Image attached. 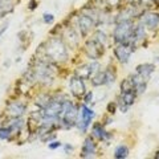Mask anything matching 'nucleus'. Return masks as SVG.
<instances>
[{
    "label": "nucleus",
    "mask_w": 159,
    "mask_h": 159,
    "mask_svg": "<svg viewBox=\"0 0 159 159\" xmlns=\"http://www.w3.org/2000/svg\"><path fill=\"white\" fill-rule=\"evenodd\" d=\"M44 52V58L52 62H62L68 58V45L60 37H51L41 45ZM39 58V60H44Z\"/></svg>",
    "instance_id": "nucleus-1"
},
{
    "label": "nucleus",
    "mask_w": 159,
    "mask_h": 159,
    "mask_svg": "<svg viewBox=\"0 0 159 159\" xmlns=\"http://www.w3.org/2000/svg\"><path fill=\"white\" fill-rule=\"evenodd\" d=\"M78 121V109L70 101H64L62 102V110L60 117L57 118L58 126L64 129H72L73 126L77 125Z\"/></svg>",
    "instance_id": "nucleus-2"
},
{
    "label": "nucleus",
    "mask_w": 159,
    "mask_h": 159,
    "mask_svg": "<svg viewBox=\"0 0 159 159\" xmlns=\"http://www.w3.org/2000/svg\"><path fill=\"white\" fill-rule=\"evenodd\" d=\"M133 33H134V25L131 20H125V21H119L117 27L114 28L113 37L114 41L121 44V43H129L131 44L133 41Z\"/></svg>",
    "instance_id": "nucleus-3"
},
{
    "label": "nucleus",
    "mask_w": 159,
    "mask_h": 159,
    "mask_svg": "<svg viewBox=\"0 0 159 159\" xmlns=\"http://www.w3.org/2000/svg\"><path fill=\"white\" fill-rule=\"evenodd\" d=\"M134 51V45L129 43H121L114 48V56L118 60L119 62L122 64H127L129 60H130V56Z\"/></svg>",
    "instance_id": "nucleus-4"
},
{
    "label": "nucleus",
    "mask_w": 159,
    "mask_h": 159,
    "mask_svg": "<svg viewBox=\"0 0 159 159\" xmlns=\"http://www.w3.org/2000/svg\"><path fill=\"white\" fill-rule=\"evenodd\" d=\"M103 47L105 45H102L97 40L92 39V40H89V41H86V44H85V53L88 54L89 58L98 60L103 54V52H105V48Z\"/></svg>",
    "instance_id": "nucleus-5"
},
{
    "label": "nucleus",
    "mask_w": 159,
    "mask_h": 159,
    "mask_svg": "<svg viewBox=\"0 0 159 159\" xmlns=\"http://www.w3.org/2000/svg\"><path fill=\"white\" fill-rule=\"evenodd\" d=\"M94 118V111L89 109L86 105H82L81 114H80V121H77V126L82 133H86L89 125H90L92 119Z\"/></svg>",
    "instance_id": "nucleus-6"
},
{
    "label": "nucleus",
    "mask_w": 159,
    "mask_h": 159,
    "mask_svg": "<svg viewBox=\"0 0 159 159\" xmlns=\"http://www.w3.org/2000/svg\"><path fill=\"white\" fill-rule=\"evenodd\" d=\"M96 25L94 21L88 16L86 13H81L77 16V27H78V31H80V34L81 36H88L89 32L93 29V27Z\"/></svg>",
    "instance_id": "nucleus-7"
},
{
    "label": "nucleus",
    "mask_w": 159,
    "mask_h": 159,
    "mask_svg": "<svg viewBox=\"0 0 159 159\" xmlns=\"http://www.w3.org/2000/svg\"><path fill=\"white\" fill-rule=\"evenodd\" d=\"M90 80H92V84L94 86H101V85H106V84H113L114 81H116V73L111 74V70L98 72L96 76H93Z\"/></svg>",
    "instance_id": "nucleus-8"
},
{
    "label": "nucleus",
    "mask_w": 159,
    "mask_h": 159,
    "mask_svg": "<svg viewBox=\"0 0 159 159\" xmlns=\"http://www.w3.org/2000/svg\"><path fill=\"white\" fill-rule=\"evenodd\" d=\"M99 65L97 62H92V64H84V65L78 66L76 69V76L82 78V80H89L93 77V74L97 72V68Z\"/></svg>",
    "instance_id": "nucleus-9"
},
{
    "label": "nucleus",
    "mask_w": 159,
    "mask_h": 159,
    "mask_svg": "<svg viewBox=\"0 0 159 159\" xmlns=\"http://www.w3.org/2000/svg\"><path fill=\"white\" fill-rule=\"evenodd\" d=\"M69 89H70V93L73 94V96H76V97H82L84 94L86 93L84 80L77 77V76H74V77L70 78V81H69Z\"/></svg>",
    "instance_id": "nucleus-10"
},
{
    "label": "nucleus",
    "mask_w": 159,
    "mask_h": 159,
    "mask_svg": "<svg viewBox=\"0 0 159 159\" xmlns=\"http://www.w3.org/2000/svg\"><path fill=\"white\" fill-rule=\"evenodd\" d=\"M62 40L65 41L66 45L72 47V48H76L80 43V36L78 33L76 32V29L72 28V27H66L62 32Z\"/></svg>",
    "instance_id": "nucleus-11"
},
{
    "label": "nucleus",
    "mask_w": 159,
    "mask_h": 159,
    "mask_svg": "<svg viewBox=\"0 0 159 159\" xmlns=\"http://www.w3.org/2000/svg\"><path fill=\"white\" fill-rule=\"evenodd\" d=\"M25 109H27V106L20 101H12L7 105L6 110H7V114L11 118H16V117H21L23 114L25 113Z\"/></svg>",
    "instance_id": "nucleus-12"
},
{
    "label": "nucleus",
    "mask_w": 159,
    "mask_h": 159,
    "mask_svg": "<svg viewBox=\"0 0 159 159\" xmlns=\"http://www.w3.org/2000/svg\"><path fill=\"white\" fill-rule=\"evenodd\" d=\"M43 110H44L45 117L57 119L60 117V114H61V110H62V102H60L58 99H52V102L49 103L45 109H43Z\"/></svg>",
    "instance_id": "nucleus-13"
},
{
    "label": "nucleus",
    "mask_w": 159,
    "mask_h": 159,
    "mask_svg": "<svg viewBox=\"0 0 159 159\" xmlns=\"http://www.w3.org/2000/svg\"><path fill=\"white\" fill-rule=\"evenodd\" d=\"M96 152H97V146H96V143H94V141L90 137L86 138L82 145L81 154H80L81 158H93L96 155Z\"/></svg>",
    "instance_id": "nucleus-14"
},
{
    "label": "nucleus",
    "mask_w": 159,
    "mask_h": 159,
    "mask_svg": "<svg viewBox=\"0 0 159 159\" xmlns=\"http://www.w3.org/2000/svg\"><path fill=\"white\" fill-rule=\"evenodd\" d=\"M143 25L147 27L148 29H155L159 25V13L157 12H148L142 19Z\"/></svg>",
    "instance_id": "nucleus-15"
},
{
    "label": "nucleus",
    "mask_w": 159,
    "mask_h": 159,
    "mask_svg": "<svg viewBox=\"0 0 159 159\" xmlns=\"http://www.w3.org/2000/svg\"><path fill=\"white\" fill-rule=\"evenodd\" d=\"M154 70H155V66L150 62L141 64V65L137 66V74H139V76H141L142 78H145V80L150 78V76L154 73Z\"/></svg>",
    "instance_id": "nucleus-16"
},
{
    "label": "nucleus",
    "mask_w": 159,
    "mask_h": 159,
    "mask_svg": "<svg viewBox=\"0 0 159 159\" xmlns=\"http://www.w3.org/2000/svg\"><path fill=\"white\" fill-rule=\"evenodd\" d=\"M92 133H93L94 137L99 139V141H107V139L111 137V134L107 133L105 129H103V125H101V123H96L92 129Z\"/></svg>",
    "instance_id": "nucleus-17"
},
{
    "label": "nucleus",
    "mask_w": 159,
    "mask_h": 159,
    "mask_svg": "<svg viewBox=\"0 0 159 159\" xmlns=\"http://www.w3.org/2000/svg\"><path fill=\"white\" fill-rule=\"evenodd\" d=\"M15 0H0V17H4L6 15L13 11Z\"/></svg>",
    "instance_id": "nucleus-18"
},
{
    "label": "nucleus",
    "mask_w": 159,
    "mask_h": 159,
    "mask_svg": "<svg viewBox=\"0 0 159 159\" xmlns=\"http://www.w3.org/2000/svg\"><path fill=\"white\" fill-rule=\"evenodd\" d=\"M52 97L49 96V94H47V93H41V94H39V96L36 97V105L39 106V107H41V109H45L49 103L52 102Z\"/></svg>",
    "instance_id": "nucleus-19"
},
{
    "label": "nucleus",
    "mask_w": 159,
    "mask_h": 159,
    "mask_svg": "<svg viewBox=\"0 0 159 159\" xmlns=\"http://www.w3.org/2000/svg\"><path fill=\"white\" fill-rule=\"evenodd\" d=\"M145 39V27H143V24H139V25L134 27V33H133V41L131 44H137L138 41H141V40Z\"/></svg>",
    "instance_id": "nucleus-20"
},
{
    "label": "nucleus",
    "mask_w": 159,
    "mask_h": 159,
    "mask_svg": "<svg viewBox=\"0 0 159 159\" xmlns=\"http://www.w3.org/2000/svg\"><path fill=\"white\" fill-rule=\"evenodd\" d=\"M24 126V121L21 119V117H16V118H12V121L9 122L8 127L12 130L13 134H17L20 130H21V127Z\"/></svg>",
    "instance_id": "nucleus-21"
},
{
    "label": "nucleus",
    "mask_w": 159,
    "mask_h": 159,
    "mask_svg": "<svg viewBox=\"0 0 159 159\" xmlns=\"http://www.w3.org/2000/svg\"><path fill=\"white\" fill-rule=\"evenodd\" d=\"M129 157V147L125 145H119L116 150H114V158L117 159H125Z\"/></svg>",
    "instance_id": "nucleus-22"
},
{
    "label": "nucleus",
    "mask_w": 159,
    "mask_h": 159,
    "mask_svg": "<svg viewBox=\"0 0 159 159\" xmlns=\"http://www.w3.org/2000/svg\"><path fill=\"white\" fill-rule=\"evenodd\" d=\"M134 89V84H133V80L131 77H129V78H125L122 81L121 84V93L123 92H129V90H133Z\"/></svg>",
    "instance_id": "nucleus-23"
},
{
    "label": "nucleus",
    "mask_w": 159,
    "mask_h": 159,
    "mask_svg": "<svg viewBox=\"0 0 159 159\" xmlns=\"http://www.w3.org/2000/svg\"><path fill=\"white\" fill-rule=\"evenodd\" d=\"M12 134H13L12 130H11V129H9L8 126L0 127V139H3V141H9Z\"/></svg>",
    "instance_id": "nucleus-24"
},
{
    "label": "nucleus",
    "mask_w": 159,
    "mask_h": 159,
    "mask_svg": "<svg viewBox=\"0 0 159 159\" xmlns=\"http://www.w3.org/2000/svg\"><path fill=\"white\" fill-rule=\"evenodd\" d=\"M94 40H97L98 43H101L102 45H105L106 41H107V36H106V33L105 32H102V31H97L96 33H94Z\"/></svg>",
    "instance_id": "nucleus-25"
},
{
    "label": "nucleus",
    "mask_w": 159,
    "mask_h": 159,
    "mask_svg": "<svg viewBox=\"0 0 159 159\" xmlns=\"http://www.w3.org/2000/svg\"><path fill=\"white\" fill-rule=\"evenodd\" d=\"M43 19H44V23H47V24H52L54 21V16L52 13H44Z\"/></svg>",
    "instance_id": "nucleus-26"
},
{
    "label": "nucleus",
    "mask_w": 159,
    "mask_h": 159,
    "mask_svg": "<svg viewBox=\"0 0 159 159\" xmlns=\"http://www.w3.org/2000/svg\"><path fill=\"white\" fill-rule=\"evenodd\" d=\"M48 147L51 150H56V148L61 147V142L60 141H53V142H48Z\"/></svg>",
    "instance_id": "nucleus-27"
},
{
    "label": "nucleus",
    "mask_w": 159,
    "mask_h": 159,
    "mask_svg": "<svg viewBox=\"0 0 159 159\" xmlns=\"http://www.w3.org/2000/svg\"><path fill=\"white\" fill-rule=\"evenodd\" d=\"M116 109H117V103L116 102H113V103H109L107 105V111L113 114V113H116Z\"/></svg>",
    "instance_id": "nucleus-28"
},
{
    "label": "nucleus",
    "mask_w": 159,
    "mask_h": 159,
    "mask_svg": "<svg viewBox=\"0 0 159 159\" xmlns=\"http://www.w3.org/2000/svg\"><path fill=\"white\" fill-rule=\"evenodd\" d=\"M92 98H93V93H92V92H88V93H85V98H84V102H85V103H90Z\"/></svg>",
    "instance_id": "nucleus-29"
},
{
    "label": "nucleus",
    "mask_w": 159,
    "mask_h": 159,
    "mask_svg": "<svg viewBox=\"0 0 159 159\" xmlns=\"http://www.w3.org/2000/svg\"><path fill=\"white\" fill-rule=\"evenodd\" d=\"M106 2H107L109 4H110V6H118L121 0H106Z\"/></svg>",
    "instance_id": "nucleus-30"
},
{
    "label": "nucleus",
    "mask_w": 159,
    "mask_h": 159,
    "mask_svg": "<svg viewBox=\"0 0 159 159\" xmlns=\"http://www.w3.org/2000/svg\"><path fill=\"white\" fill-rule=\"evenodd\" d=\"M7 29H8V23L6 24V25H3L2 28H0V37H2V36H3V33H4V32H6V31H7Z\"/></svg>",
    "instance_id": "nucleus-31"
},
{
    "label": "nucleus",
    "mask_w": 159,
    "mask_h": 159,
    "mask_svg": "<svg viewBox=\"0 0 159 159\" xmlns=\"http://www.w3.org/2000/svg\"><path fill=\"white\" fill-rule=\"evenodd\" d=\"M65 151H66V152H72V151H73V146L66 145V146H65Z\"/></svg>",
    "instance_id": "nucleus-32"
},
{
    "label": "nucleus",
    "mask_w": 159,
    "mask_h": 159,
    "mask_svg": "<svg viewBox=\"0 0 159 159\" xmlns=\"http://www.w3.org/2000/svg\"><path fill=\"white\" fill-rule=\"evenodd\" d=\"M34 3H36L34 0H31V2H29V9H34V8H36V6H34Z\"/></svg>",
    "instance_id": "nucleus-33"
}]
</instances>
